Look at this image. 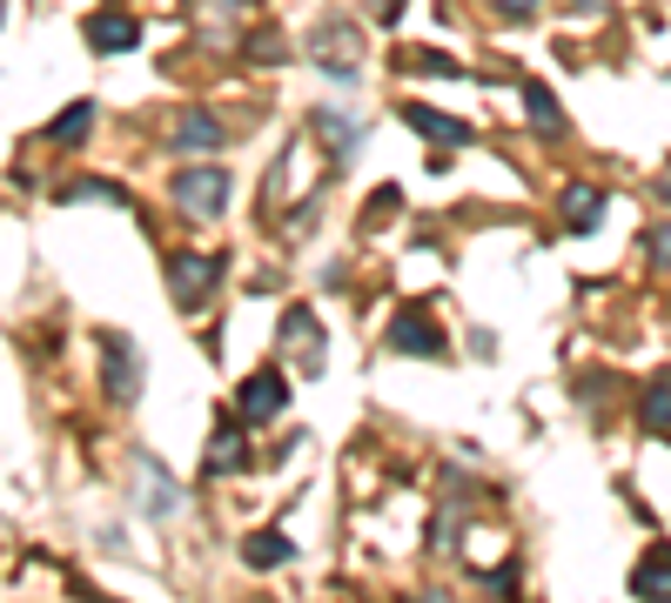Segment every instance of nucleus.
Wrapping results in <instances>:
<instances>
[{"label": "nucleus", "instance_id": "obj_1", "mask_svg": "<svg viewBox=\"0 0 671 603\" xmlns=\"http://www.w3.org/2000/svg\"><path fill=\"white\" fill-rule=\"evenodd\" d=\"M141 349H135V335L128 329H102V389H108V402L115 409H128L135 396H141Z\"/></svg>", "mask_w": 671, "mask_h": 603}, {"label": "nucleus", "instance_id": "obj_2", "mask_svg": "<svg viewBox=\"0 0 671 603\" xmlns=\"http://www.w3.org/2000/svg\"><path fill=\"white\" fill-rule=\"evenodd\" d=\"M309 54H316L322 74L356 80V74H363V28H356V21H322V28L309 34Z\"/></svg>", "mask_w": 671, "mask_h": 603}, {"label": "nucleus", "instance_id": "obj_3", "mask_svg": "<svg viewBox=\"0 0 671 603\" xmlns=\"http://www.w3.org/2000/svg\"><path fill=\"white\" fill-rule=\"evenodd\" d=\"M228 195H235V182H228V168H215V161L182 168V175H175V202H182L195 222H215V215L228 208Z\"/></svg>", "mask_w": 671, "mask_h": 603}, {"label": "nucleus", "instance_id": "obj_4", "mask_svg": "<svg viewBox=\"0 0 671 603\" xmlns=\"http://www.w3.org/2000/svg\"><path fill=\"white\" fill-rule=\"evenodd\" d=\"M383 342H390L396 356H444V329H437V309H430V302H403Z\"/></svg>", "mask_w": 671, "mask_h": 603}, {"label": "nucleus", "instance_id": "obj_5", "mask_svg": "<svg viewBox=\"0 0 671 603\" xmlns=\"http://www.w3.org/2000/svg\"><path fill=\"white\" fill-rule=\"evenodd\" d=\"M215 282H222V255H175V262H168V295L189 315L215 295Z\"/></svg>", "mask_w": 671, "mask_h": 603}, {"label": "nucleus", "instance_id": "obj_6", "mask_svg": "<svg viewBox=\"0 0 671 603\" xmlns=\"http://www.w3.org/2000/svg\"><path fill=\"white\" fill-rule=\"evenodd\" d=\"M283 409H289V376H283L276 363H263L256 376L242 383V396H235V416H242V422H276Z\"/></svg>", "mask_w": 671, "mask_h": 603}, {"label": "nucleus", "instance_id": "obj_7", "mask_svg": "<svg viewBox=\"0 0 671 603\" xmlns=\"http://www.w3.org/2000/svg\"><path fill=\"white\" fill-rule=\"evenodd\" d=\"M135 503L155 516V524H168V516H175L182 509V483L175 476H168L148 450H135Z\"/></svg>", "mask_w": 671, "mask_h": 603}, {"label": "nucleus", "instance_id": "obj_8", "mask_svg": "<svg viewBox=\"0 0 671 603\" xmlns=\"http://www.w3.org/2000/svg\"><path fill=\"white\" fill-rule=\"evenodd\" d=\"M403 121L424 134V141H437V148H470L477 134H470V121H457V115H444V108H424V101H409L403 108Z\"/></svg>", "mask_w": 671, "mask_h": 603}, {"label": "nucleus", "instance_id": "obj_9", "mask_svg": "<svg viewBox=\"0 0 671 603\" xmlns=\"http://www.w3.org/2000/svg\"><path fill=\"white\" fill-rule=\"evenodd\" d=\"M135 41H141V21H135V14H121V8L88 14V47H95V54H128Z\"/></svg>", "mask_w": 671, "mask_h": 603}, {"label": "nucleus", "instance_id": "obj_10", "mask_svg": "<svg viewBox=\"0 0 671 603\" xmlns=\"http://www.w3.org/2000/svg\"><path fill=\"white\" fill-rule=\"evenodd\" d=\"M283 349L296 356L302 376L322 369V342H316V315H309V309H289V315H283Z\"/></svg>", "mask_w": 671, "mask_h": 603}, {"label": "nucleus", "instance_id": "obj_11", "mask_svg": "<svg viewBox=\"0 0 671 603\" xmlns=\"http://www.w3.org/2000/svg\"><path fill=\"white\" fill-rule=\"evenodd\" d=\"M356 134H363V121H350L343 108H316V141L329 148V161L343 168L350 161V148H356Z\"/></svg>", "mask_w": 671, "mask_h": 603}, {"label": "nucleus", "instance_id": "obj_12", "mask_svg": "<svg viewBox=\"0 0 671 603\" xmlns=\"http://www.w3.org/2000/svg\"><path fill=\"white\" fill-rule=\"evenodd\" d=\"M598 222H605V189L571 182V189H564V228H571V235H592Z\"/></svg>", "mask_w": 671, "mask_h": 603}, {"label": "nucleus", "instance_id": "obj_13", "mask_svg": "<svg viewBox=\"0 0 671 603\" xmlns=\"http://www.w3.org/2000/svg\"><path fill=\"white\" fill-rule=\"evenodd\" d=\"M168 141H175L182 154H215V148H222V121H215V115H202V108H189V115L175 121V134H168Z\"/></svg>", "mask_w": 671, "mask_h": 603}, {"label": "nucleus", "instance_id": "obj_14", "mask_svg": "<svg viewBox=\"0 0 671 603\" xmlns=\"http://www.w3.org/2000/svg\"><path fill=\"white\" fill-rule=\"evenodd\" d=\"M242 463H248V443H242V429H235V422H215V443H209L202 470H209V476H235Z\"/></svg>", "mask_w": 671, "mask_h": 603}, {"label": "nucleus", "instance_id": "obj_15", "mask_svg": "<svg viewBox=\"0 0 671 603\" xmlns=\"http://www.w3.org/2000/svg\"><path fill=\"white\" fill-rule=\"evenodd\" d=\"M524 115H531V128L544 141H564V108H557V95L544 88V80H524Z\"/></svg>", "mask_w": 671, "mask_h": 603}, {"label": "nucleus", "instance_id": "obj_16", "mask_svg": "<svg viewBox=\"0 0 671 603\" xmlns=\"http://www.w3.org/2000/svg\"><path fill=\"white\" fill-rule=\"evenodd\" d=\"M631 596H671V543H651L631 570Z\"/></svg>", "mask_w": 671, "mask_h": 603}, {"label": "nucleus", "instance_id": "obj_17", "mask_svg": "<svg viewBox=\"0 0 671 603\" xmlns=\"http://www.w3.org/2000/svg\"><path fill=\"white\" fill-rule=\"evenodd\" d=\"M289 557H296V543H289L283 530H256V537L242 543V563H248V570H283Z\"/></svg>", "mask_w": 671, "mask_h": 603}, {"label": "nucleus", "instance_id": "obj_18", "mask_svg": "<svg viewBox=\"0 0 671 603\" xmlns=\"http://www.w3.org/2000/svg\"><path fill=\"white\" fill-rule=\"evenodd\" d=\"M88 134H95V101H67V108H61V121L47 128V141H54V148H81Z\"/></svg>", "mask_w": 671, "mask_h": 603}, {"label": "nucleus", "instance_id": "obj_19", "mask_svg": "<svg viewBox=\"0 0 671 603\" xmlns=\"http://www.w3.org/2000/svg\"><path fill=\"white\" fill-rule=\"evenodd\" d=\"M645 429H651V437H671V376H658L645 389Z\"/></svg>", "mask_w": 671, "mask_h": 603}, {"label": "nucleus", "instance_id": "obj_20", "mask_svg": "<svg viewBox=\"0 0 671 603\" xmlns=\"http://www.w3.org/2000/svg\"><path fill=\"white\" fill-rule=\"evenodd\" d=\"M61 202H108V208H128V189H121V182H74V189H61Z\"/></svg>", "mask_w": 671, "mask_h": 603}, {"label": "nucleus", "instance_id": "obj_21", "mask_svg": "<svg viewBox=\"0 0 671 603\" xmlns=\"http://www.w3.org/2000/svg\"><path fill=\"white\" fill-rule=\"evenodd\" d=\"M283 54H289V41L269 28V34H248V61L256 67H283Z\"/></svg>", "mask_w": 671, "mask_h": 603}, {"label": "nucleus", "instance_id": "obj_22", "mask_svg": "<svg viewBox=\"0 0 671 603\" xmlns=\"http://www.w3.org/2000/svg\"><path fill=\"white\" fill-rule=\"evenodd\" d=\"M403 67H409V74H464V67H457L450 54H430V47H416V54H403Z\"/></svg>", "mask_w": 671, "mask_h": 603}, {"label": "nucleus", "instance_id": "obj_23", "mask_svg": "<svg viewBox=\"0 0 671 603\" xmlns=\"http://www.w3.org/2000/svg\"><path fill=\"white\" fill-rule=\"evenodd\" d=\"M645 255H651V269H671V222H658L645 235Z\"/></svg>", "mask_w": 671, "mask_h": 603}, {"label": "nucleus", "instance_id": "obj_24", "mask_svg": "<svg viewBox=\"0 0 671 603\" xmlns=\"http://www.w3.org/2000/svg\"><path fill=\"white\" fill-rule=\"evenodd\" d=\"M490 8H497L503 21H531V14H537V0H490Z\"/></svg>", "mask_w": 671, "mask_h": 603}, {"label": "nucleus", "instance_id": "obj_25", "mask_svg": "<svg viewBox=\"0 0 671 603\" xmlns=\"http://www.w3.org/2000/svg\"><path fill=\"white\" fill-rule=\"evenodd\" d=\"M396 14H403V0H376V21H383V28H390Z\"/></svg>", "mask_w": 671, "mask_h": 603}, {"label": "nucleus", "instance_id": "obj_26", "mask_svg": "<svg viewBox=\"0 0 671 603\" xmlns=\"http://www.w3.org/2000/svg\"><path fill=\"white\" fill-rule=\"evenodd\" d=\"M598 8H611V0H577V14H598Z\"/></svg>", "mask_w": 671, "mask_h": 603}, {"label": "nucleus", "instance_id": "obj_27", "mask_svg": "<svg viewBox=\"0 0 671 603\" xmlns=\"http://www.w3.org/2000/svg\"><path fill=\"white\" fill-rule=\"evenodd\" d=\"M658 195H664V202H671V175H658Z\"/></svg>", "mask_w": 671, "mask_h": 603}, {"label": "nucleus", "instance_id": "obj_28", "mask_svg": "<svg viewBox=\"0 0 671 603\" xmlns=\"http://www.w3.org/2000/svg\"><path fill=\"white\" fill-rule=\"evenodd\" d=\"M0 21H8V8H0Z\"/></svg>", "mask_w": 671, "mask_h": 603}]
</instances>
